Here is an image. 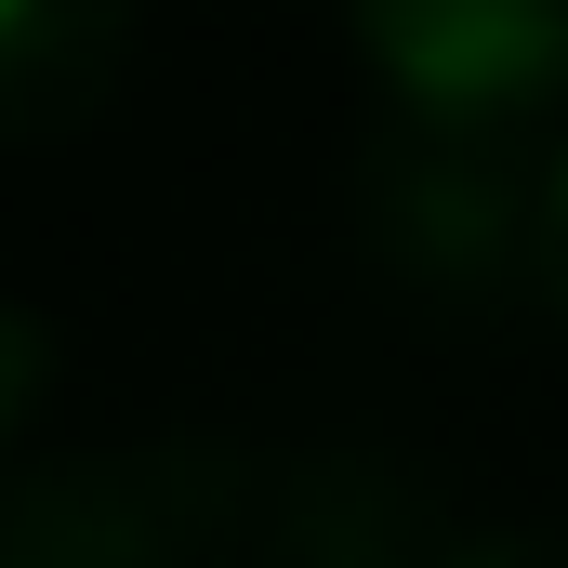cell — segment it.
Here are the masks:
<instances>
[{"label": "cell", "mask_w": 568, "mask_h": 568, "mask_svg": "<svg viewBox=\"0 0 568 568\" xmlns=\"http://www.w3.org/2000/svg\"><path fill=\"white\" fill-rule=\"evenodd\" d=\"M344 27L424 133H516L568 93V0H344Z\"/></svg>", "instance_id": "cell-2"}, {"label": "cell", "mask_w": 568, "mask_h": 568, "mask_svg": "<svg viewBox=\"0 0 568 568\" xmlns=\"http://www.w3.org/2000/svg\"><path fill=\"white\" fill-rule=\"evenodd\" d=\"M252 476L212 449H93L0 489V568H225Z\"/></svg>", "instance_id": "cell-1"}, {"label": "cell", "mask_w": 568, "mask_h": 568, "mask_svg": "<svg viewBox=\"0 0 568 568\" xmlns=\"http://www.w3.org/2000/svg\"><path fill=\"white\" fill-rule=\"evenodd\" d=\"M371 239L410 278H516L529 265V172L503 159V133H424L397 120V145L371 159Z\"/></svg>", "instance_id": "cell-3"}, {"label": "cell", "mask_w": 568, "mask_h": 568, "mask_svg": "<svg viewBox=\"0 0 568 568\" xmlns=\"http://www.w3.org/2000/svg\"><path fill=\"white\" fill-rule=\"evenodd\" d=\"M133 67V0H0V145H67Z\"/></svg>", "instance_id": "cell-4"}, {"label": "cell", "mask_w": 568, "mask_h": 568, "mask_svg": "<svg viewBox=\"0 0 568 568\" xmlns=\"http://www.w3.org/2000/svg\"><path fill=\"white\" fill-rule=\"evenodd\" d=\"M516 291L568 317V145L542 159V172H529V265H516Z\"/></svg>", "instance_id": "cell-5"}, {"label": "cell", "mask_w": 568, "mask_h": 568, "mask_svg": "<svg viewBox=\"0 0 568 568\" xmlns=\"http://www.w3.org/2000/svg\"><path fill=\"white\" fill-rule=\"evenodd\" d=\"M40 384H53V331H40L27 304H0V436H27Z\"/></svg>", "instance_id": "cell-6"}, {"label": "cell", "mask_w": 568, "mask_h": 568, "mask_svg": "<svg viewBox=\"0 0 568 568\" xmlns=\"http://www.w3.org/2000/svg\"><path fill=\"white\" fill-rule=\"evenodd\" d=\"M436 568H568V542H463V556H436Z\"/></svg>", "instance_id": "cell-7"}]
</instances>
